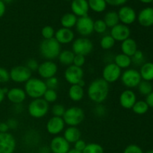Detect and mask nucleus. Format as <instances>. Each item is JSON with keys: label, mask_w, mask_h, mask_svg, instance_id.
Here are the masks:
<instances>
[{"label": "nucleus", "mask_w": 153, "mask_h": 153, "mask_svg": "<svg viewBox=\"0 0 153 153\" xmlns=\"http://www.w3.org/2000/svg\"><path fill=\"white\" fill-rule=\"evenodd\" d=\"M88 98L96 104H102L109 94V84L102 78L94 79L88 88Z\"/></svg>", "instance_id": "obj_1"}, {"label": "nucleus", "mask_w": 153, "mask_h": 153, "mask_svg": "<svg viewBox=\"0 0 153 153\" xmlns=\"http://www.w3.org/2000/svg\"><path fill=\"white\" fill-rule=\"evenodd\" d=\"M47 90L45 81L38 78L31 77L25 83L24 91L30 98L35 99L43 98L45 92Z\"/></svg>", "instance_id": "obj_2"}, {"label": "nucleus", "mask_w": 153, "mask_h": 153, "mask_svg": "<svg viewBox=\"0 0 153 153\" xmlns=\"http://www.w3.org/2000/svg\"><path fill=\"white\" fill-rule=\"evenodd\" d=\"M40 55L48 61L58 58L61 51V45L55 38L43 40L39 46Z\"/></svg>", "instance_id": "obj_3"}, {"label": "nucleus", "mask_w": 153, "mask_h": 153, "mask_svg": "<svg viewBox=\"0 0 153 153\" xmlns=\"http://www.w3.org/2000/svg\"><path fill=\"white\" fill-rule=\"evenodd\" d=\"M62 118L67 126L77 127L84 121L85 112L80 107L72 106L66 109L65 113Z\"/></svg>", "instance_id": "obj_4"}, {"label": "nucleus", "mask_w": 153, "mask_h": 153, "mask_svg": "<svg viewBox=\"0 0 153 153\" xmlns=\"http://www.w3.org/2000/svg\"><path fill=\"white\" fill-rule=\"evenodd\" d=\"M49 110V104L43 98L35 99L28 105V114L34 119H40L46 116Z\"/></svg>", "instance_id": "obj_5"}, {"label": "nucleus", "mask_w": 153, "mask_h": 153, "mask_svg": "<svg viewBox=\"0 0 153 153\" xmlns=\"http://www.w3.org/2000/svg\"><path fill=\"white\" fill-rule=\"evenodd\" d=\"M93 49H94V44L88 37H79L73 40L72 44V51L75 55L86 56L92 52Z\"/></svg>", "instance_id": "obj_6"}, {"label": "nucleus", "mask_w": 153, "mask_h": 153, "mask_svg": "<svg viewBox=\"0 0 153 153\" xmlns=\"http://www.w3.org/2000/svg\"><path fill=\"white\" fill-rule=\"evenodd\" d=\"M120 80L123 85L127 88H137L142 81L139 71L135 69L128 68L122 73Z\"/></svg>", "instance_id": "obj_7"}, {"label": "nucleus", "mask_w": 153, "mask_h": 153, "mask_svg": "<svg viewBox=\"0 0 153 153\" xmlns=\"http://www.w3.org/2000/svg\"><path fill=\"white\" fill-rule=\"evenodd\" d=\"M94 21L89 16L78 18L77 22L75 26L76 31L82 37H88L94 32Z\"/></svg>", "instance_id": "obj_8"}, {"label": "nucleus", "mask_w": 153, "mask_h": 153, "mask_svg": "<svg viewBox=\"0 0 153 153\" xmlns=\"http://www.w3.org/2000/svg\"><path fill=\"white\" fill-rule=\"evenodd\" d=\"M9 73L10 79L15 83H25L31 78V72L24 65L13 67Z\"/></svg>", "instance_id": "obj_9"}, {"label": "nucleus", "mask_w": 153, "mask_h": 153, "mask_svg": "<svg viewBox=\"0 0 153 153\" xmlns=\"http://www.w3.org/2000/svg\"><path fill=\"white\" fill-rule=\"evenodd\" d=\"M122 74V70L118 67L114 62L108 63L103 68L102 72V79L108 84L114 83L119 80Z\"/></svg>", "instance_id": "obj_10"}, {"label": "nucleus", "mask_w": 153, "mask_h": 153, "mask_svg": "<svg viewBox=\"0 0 153 153\" xmlns=\"http://www.w3.org/2000/svg\"><path fill=\"white\" fill-rule=\"evenodd\" d=\"M64 79L70 85H79L84 78V70L82 67L70 65L64 71Z\"/></svg>", "instance_id": "obj_11"}, {"label": "nucleus", "mask_w": 153, "mask_h": 153, "mask_svg": "<svg viewBox=\"0 0 153 153\" xmlns=\"http://www.w3.org/2000/svg\"><path fill=\"white\" fill-rule=\"evenodd\" d=\"M16 141L12 134L0 132V153H14Z\"/></svg>", "instance_id": "obj_12"}, {"label": "nucleus", "mask_w": 153, "mask_h": 153, "mask_svg": "<svg viewBox=\"0 0 153 153\" xmlns=\"http://www.w3.org/2000/svg\"><path fill=\"white\" fill-rule=\"evenodd\" d=\"M58 70V65L53 61L46 60L43 63L39 64L37 69V73L43 79H47L51 77H54L57 74Z\"/></svg>", "instance_id": "obj_13"}, {"label": "nucleus", "mask_w": 153, "mask_h": 153, "mask_svg": "<svg viewBox=\"0 0 153 153\" xmlns=\"http://www.w3.org/2000/svg\"><path fill=\"white\" fill-rule=\"evenodd\" d=\"M120 22L126 25H131L137 19V13L131 7L128 5L121 6L117 12Z\"/></svg>", "instance_id": "obj_14"}, {"label": "nucleus", "mask_w": 153, "mask_h": 153, "mask_svg": "<svg viewBox=\"0 0 153 153\" xmlns=\"http://www.w3.org/2000/svg\"><path fill=\"white\" fill-rule=\"evenodd\" d=\"M65 123L62 117L52 116L46 123V131L51 135L57 136L61 134L65 128Z\"/></svg>", "instance_id": "obj_15"}, {"label": "nucleus", "mask_w": 153, "mask_h": 153, "mask_svg": "<svg viewBox=\"0 0 153 153\" xmlns=\"http://www.w3.org/2000/svg\"><path fill=\"white\" fill-rule=\"evenodd\" d=\"M110 35L113 37L115 41L122 43L125 40L129 38L131 35V30L128 25L119 23L111 28Z\"/></svg>", "instance_id": "obj_16"}, {"label": "nucleus", "mask_w": 153, "mask_h": 153, "mask_svg": "<svg viewBox=\"0 0 153 153\" xmlns=\"http://www.w3.org/2000/svg\"><path fill=\"white\" fill-rule=\"evenodd\" d=\"M49 149L52 153H67L70 149V144L63 136L57 135L51 140Z\"/></svg>", "instance_id": "obj_17"}, {"label": "nucleus", "mask_w": 153, "mask_h": 153, "mask_svg": "<svg viewBox=\"0 0 153 153\" xmlns=\"http://www.w3.org/2000/svg\"><path fill=\"white\" fill-rule=\"evenodd\" d=\"M70 7L72 13L78 18L88 16L90 10L88 0H72Z\"/></svg>", "instance_id": "obj_18"}, {"label": "nucleus", "mask_w": 153, "mask_h": 153, "mask_svg": "<svg viewBox=\"0 0 153 153\" xmlns=\"http://www.w3.org/2000/svg\"><path fill=\"white\" fill-rule=\"evenodd\" d=\"M119 100L121 107L125 109H131L137 101V96L132 90L126 89L121 93Z\"/></svg>", "instance_id": "obj_19"}, {"label": "nucleus", "mask_w": 153, "mask_h": 153, "mask_svg": "<svg viewBox=\"0 0 153 153\" xmlns=\"http://www.w3.org/2000/svg\"><path fill=\"white\" fill-rule=\"evenodd\" d=\"M54 38L61 45L69 44L73 43L75 40V34L72 29L61 27L55 31Z\"/></svg>", "instance_id": "obj_20"}, {"label": "nucleus", "mask_w": 153, "mask_h": 153, "mask_svg": "<svg viewBox=\"0 0 153 153\" xmlns=\"http://www.w3.org/2000/svg\"><path fill=\"white\" fill-rule=\"evenodd\" d=\"M26 94L24 89L21 88H12L8 90L6 94L7 100L13 105L22 104L26 99Z\"/></svg>", "instance_id": "obj_21"}, {"label": "nucleus", "mask_w": 153, "mask_h": 153, "mask_svg": "<svg viewBox=\"0 0 153 153\" xmlns=\"http://www.w3.org/2000/svg\"><path fill=\"white\" fill-rule=\"evenodd\" d=\"M139 24L143 27L153 25V7H146L142 9L137 16Z\"/></svg>", "instance_id": "obj_22"}, {"label": "nucleus", "mask_w": 153, "mask_h": 153, "mask_svg": "<svg viewBox=\"0 0 153 153\" xmlns=\"http://www.w3.org/2000/svg\"><path fill=\"white\" fill-rule=\"evenodd\" d=\"M121 53H123L128 56L131 57L138 49H137V44L135 40L133 38L126 39L121 43L120 45Z\"/></svg>", "instance_id": "obj_23"}, {"label": "nucleus", "mask_w": 153, "mask_h": 153, "mask_svg": "<svg viewBox=\"0 0 153 153\" xmlns=\"http://www.w3.org/2000/svg\"><path fill=\"white\" fill-rule=\"evenodd\" d=\"M81 136L82 133L79 128L75 126H68V128L64 129L63 137L70 144L75 143L77 140L81 139Z\"/></svg>", "instance_id": "obj_24"}, {"label": "nucleus", "mask_w": 153, "mask_h": 153, "mask_svg": "<svg viewBox=\"0 0 153 153\" xmlns=\"http://www.w3.org/2000/svg\"><path fill=\"white\" fill-rule=\"evenodd\" d=\"M68 96L70 100L73 102H80L85 96L84 87L79 85H71L69 88Z\"/></svg>", "instance_id": "obj_25"}, {"label": "nucleus", "mask_w": 153, "mask_h": 153, "mask_svg": "<svg viewBox=\"0 0 153 153\" xmlns=\"http://www.w3.org/2000/svg\"><path fill=\"white\" fill-rule=\"evenodd\" d=\"M142 80L152 82L153 81V63L145 62L142 66H140L139 71Z\"/></svg>", "instance_id": "obj_26"}, {"label": "nucleus", "mask_w": 153, "mask_h": 153, "mask_svg": "<svg viewBox=\"0 0 153 153\" xmlns=\"http://www.w3.org/2000/svg\"><path fill=\"white\" fill-rule=\"evenodd\" d=\"M114 63L121 70L122 69L127 70L131 65V57L128 56L125 54L120 53L115 55L114 58Z\"/></svg>", "instance_id": "obj_27"}, {"label": "nucleus", "mask_w": 153, "mask_h": 153, "mask_svg": "<svg viewBox=\"0 0 153 153\" xmlns=\"http://www.w3.org/2000/svg\"><path fill=\"white\" fill-rule=\"evenodd\" d=\"M78 17L73 13H66L61 16V25L63 28L72 29L76 26Z\"/></svg>", "instance_id": "obj_28"}, {"label": "nucleus", "mask_w": 153, "mask_h": 153, "mask_svg": "<svg viewBox=\"0 0 153 153\" xmlns=\"http://www.w3.org/2000/svg\"><path fill=\"white\" fill-rule=\"evenodd\" d=\"M74 57L75 54L73 53V51L64 49V50L61 51L58 58L60 64L66 67H69L70 65H73Z\"/></svg>", "instance_id": "obj_29"}, {"label": "nucleus", "mask_w": 153, "mask_h": 153, "mask_svg": "<svg viewBox=\"0 0 153 153\" xmlns=\"http://www.w3.org/2000/svg\"><path fill=\"white\" fill-rule=\"evenodd\" d=\"M105 23L106 24L108 28H113L115 25L120 23L119 16L117 12L115 10H109L105 14L103 18Z\"/></svg>", "instance_id": "obj_30"}, {"label": "nucleus", "mask_w": 153, "mask_h": 153, "mask_svg": "<svg viewBox=\"0 0 153 153\" xmlns=\"http://www.w3.org/2000/svg\"><path fill=\"white\" fill-rule=\"evenodd\" d=\"M90 10L95 13H102L107 8L105 0H88Z\"/></svg>", "instance_id": "obj_31"}, {"label": "nucleus", "mask_w": 153, "mask_h": 153, "mask_svg": "<svg viewBox=\"0 0 153 153\" xmlns=\"http://www.w3.org/2000/svg\"><path fill=\"white\" fill-rule=\"evenodd\" d=\"M149 108V107L148 106L147 103L146 102L145 100H138V101L137 100L134 105H133L131 110L136 114L143 115L147 113Z\"/></svg>", "instance_id": "obj_32"}, {"label": "nucleus", "mask_w": 153, "mask_h": 153, "mask_svg": "<svg viewBox=\"0 0 153 153\" xmlns=\"http://www.w3.org/2000/svg\"><path fill=\"white\" fill-rule=\"evenodd\" d=\"M137 88L139 94L142 96H145V97L149 95L153 91L152 84L151 83V82H147V81L142 80Z\"/></svg>", "instance_id": "obj_33"}, {"label": "nucleus", "mask_w": 153, "mask_h": 153, "mask_svg": "<svg viewBox=\"0 0 153 153\" xmlns=\"http://www.w3.org/2000/svg\"><path fill=\"white\" fill-rule=\"evenodd\" d=\"M115 41L113 37L110 34L104 35L100 40V46L104 50H109L114 46Z\"/></svg>", "instance_id": "obj_34"}, {"label": "nucleus", "mask_w": 153, "mask_h": 153, "mask_svg": "<svg viewBox=\"0 0 153 153\" xmlns=\"http://www.w3.org/2000/svg\"><path fill=\"white\" fill-rule=\"evenodd\" d=\"M82 153H104V149L97 143H87L85 149Z\"/></svg>", "instance_id": "obj_35"}, {"label": "nucleus", "mask_w": 153, "mask_h": 153, "mask_svg": "<svg viewBox=\"0 0 153 153\" xmlns=\"http://www.w3.org/2000/svg\"><path fill=\"white\" fill-rule=\"evenodd\" d=\"M131 58V64L135 66H142L145 63L144 54L142 51L137 50L132 56Z\"/></svg>", "instance_id": "obj_36"}, {"label": "nucleus", "mask_w": 153, "mask_h": 153, "mask_svg": "<svg viewBox=\"0 0 153 153\" xmlns=\"http://www.w3.org/2000/svg\"><path fill=\"white\" fill-rule=\"evenodd\" d=\"M43 99L49 104V103H54L58 100V93L55 90L47 89L43 95Z\"/></svg>", "instance_id": "obj_37"}, {"label": "nucleus", "mask_w": 153, "mask_h": 153, "mask_svg": "<svg viewBox=\"0 0 153 153\" xmlns=\"http://www.w3.org/2000/svg\"><path fill=\"white\" fill-rule=\"evenodd\" d=\"M107 25L105 23L103 19H97L94 21V31L97 34H104L107 31Z\"/></svg>", "instance_id": "obj_38"}, {"label": "nucleus", "mask_w": 153, "mask_h": 153, "mask_svg": "<svg viewBox=\"0 0 153 153\" xmlns=\"http://www.w3.org/2000/svg\"><path fill=\"white\" fill-rule=\"evenodd\" d=\"M55 31L53 27L50 25H46L41 29V35L43 40H49L55 37Z\"/></svg>", "instance_id": "obj_39"}, {"label": "nucleus", "mask_w": 153, "mask_h": 153, "mask_svg": "<svg viewBox=\"0 0 153 153\" xmlns=\"http://www.w3.org/2000/svg\"><path fill=\"white\" fill-rule=\"evenodd\" d=\"M65 111L66 108L64 105L61 104H55L52 106L51 112H52V114L53 115V117H62L65 113Z\"/></svg>", "instance_id": "obj_40"}, {"label": "nucleus", "mask_w": 153, "mask_h": 153, "mask_svg": "<svg viewBox=\"0 0 153 153\" xmlns=\"http://www.w3.org/2000/svg\"><path fill=\"white\" fill-rule=\"evenodd\" d=\"M45 83H46L47 89L56 90L59 85V80L56 76H54V77H51L49 79H46Z\"/></svg>", "instance_id": "obj_41"}, {"label": "nucleus", "mask_w": 153, "mask_h": 153, "mask_svg": "<svg viewBox=\"0 0 153 153\" xmlns=\"http://www.w3.org/2000/svg\"><path fill=\"white\" fill-rule=\"evenodd\" d=\"M94 114L98 117H103L107 114V108L102 104H97L94 109Z\"/></svg>", "instance_id": "obj_42"}, {"label": "nucleus", "mask_w": 153, "mask_h": 153, "mask_svg": "<svg viewBox=\"0 0 153 153\" xmlns=\"http://www.w3.org/2000/svg\"><path fill=\"white\" fill-rule=\"evenodd\" d=\"M10 80V73L8 70L0 67V84H5Z\"/></svg>", "instance_id": "obj_43"}, {"label": "nucleus", "mask_w": 153, "mask_h": 153, "mask_svg": "<svg viewBox=\"0 0 153 153\" xmlns=\"http://www.w3.org/2000/svg\"><path fill=\"white\" fill-rule=\"evenodd\" d=\"M123 153H144L143 149L136 144H130L124 149Z\"/></svg>", "instance_id": "obj_44"}, {"label": "nucleus", "mask_w": 153, "mask_h": 153, "mask_svg": "<svg viewBox=\"0 0 153 153\" xmlns=\"http://www.w3.org/2000/svg\"><path fill=\"white\" fill-rule=\"evenodd\" d=\"M39 63L37 62V60L34 59V58H31V59L28 60L25 64V67L32 73V72L37 71V69L39 67Z\"/></svg>", "instance_id": "obj_45"}, {"label": "nucleus", "mask_w": 153, "mask_h": 153, "mask_svg": "<svg viewBox=\"0 0 153 153\" xmlns=\"http://www.w3.org/2000/svg\"><path fill=\"white\" fill-rule=\"evenodd\" d=\"M85 64V56L81 55H75L73 65L78 67H82Z\"/></svg>", "instance_id": "obj_46"}, {"label": "nucleus", "mask_w": 153, "mask_h": 153, "mask_svg": "<svg viewBox=\"0 0 153 153\" xmlns=\"http://www.w3.org/2000/svg\"><path fill=\"white\" fill-rule=\"evenodd\" d=\"M107 4L114 7H119V6H123L128 0H105Z\"/></svg>", "instance_id": "obj_47"}, {"label": "nucleus", "mask_w": 153, "mask_h": 153, "mask_svg": "<svg viewBox=\"0 0 153 153\" xmlns=\"http://www.w3.org/2000/svg\"><path fill=\"white\" fill-rule=\"evenodd\" d=\"M86 145L87 143L85 140H82V139H79V140H77V141L74 143V149H76L77 151H79V152H82L84 149H85Z\"/></svg>", "instance_id": "obj_48"}, {"label": "nucleus", "mask_w": 153, "mask_h": 153, "mask_svg": "<svg viewBox=\"0 0 153 153\" xmlns=\"http://www.w3.org/2000/svg\"><path fill=\"white\" fill-rule=\"evenodd\" d=\"M6 123H7L9 129L12 130H14L16 128H17L18 125H19V123H18V121L15 118H10V119L7 120Z\"/></svg>", "instance_id": "obj_49"}, {"label": "nucleus", "mask_w": 153, "mask_h": 153, "mask_svg": "<svg viewBox=\"0 0 153 153\" xmlns=\"http://www.w3.org/2000/svg\"><path fill=\"white\" fill-rule=\"evenodd\" d=\"M145 101L147 103L148 106H149V108H153V91L152 93H150L149 95L146 96V100H145Z\"/></svg>", "instance_id": "obj_50"}, {"label": "nucleus", "mask_w": 153, "mask_h": 153, "mask_svg": "<svg viewBox=\"0 0 153 153\" xmlns=\"http://www.w3.org/2000/svg\"><path fill=\"white\" fill-rule=\"evenodd\" d=\"M9 128L7 126L6 122L0 123V132L1 133H6L8 132Z\"/></svg>", "instance_id": "obj_51"}, {"label": "nucleus", "mask_w": 153, "mask_h": 153, "mask_svg": "<svg viewBox=\"0 0 153 153\" xmlns=\"http://www.w3.org/2000/svg\"><path fill=\"white\" fill-rule=\"evenodd\" d=\"M6 11V5L2 1L0 0V18L2 17Z\"/></svg>", "instance_id": "obj_52"}, {"label": "nucleus", "mask_w": 153, "mask_h": 153, "mask_svg": "<svg viewBox=\"0 0 153 153\" xmlns=\"http://www.w3.org/2000/svg\"><path fill=\"white\" fill-rule=\"evenodd\" d=\"M13 111L16 114H20L23 111V105H22V104L14 105V106H13Z\"/></svg>", "instance_id": "obj_53"}, {"label": "nucleus", "mask_w": 153, "mask_h": 153, "mask_svg": "<svg viewBox=\"0 0 153 153\" xmlns=\"http://www.w3.org/2000/svg\"><path fill=\"white\" fill-rule=\"evenodd\" d=\"M5 97L6 94H4V92L3 91L2 88H0V104L4 101V99H5Z\"/></svg>", "instance_id": "obj_54"}, {"label": "nucleus", "mask_w": 153, "mask_h": 153, "mask_svg": "<svg viewBox=\"0 0 153 153\" xmlns=\"http://www.w3.org/2000/svg\"><path fill=\"white\" fill-rule=\"evenodd\" d=\"M40 153H49L51 152L49 147H46V146H43L42 148H40V150H39Z\"/></svg>", "instance_id": "obj_55"}, {"label": "nucleus", "mask_w": 153, "mask_h": 153, "mask_svg": "<svg viewBox=\"0 0 153 153\" xmlns=\"http://www.w3.org/2000/svg\"><path fill=\"white\" fill-rule=\"evenodd\" d=\"M139 1L144 4H149V3H152L153 0H139Z\"/></svg>", "instance_id": "obj_56"}, {"label": "nucleus", "mask_w": 153, "mask_h": 153, "mask_svg": "<svg viewBox=\"0 0 153 153\" xmlns=\"http://www.w3.org/2000/svg\"><path fill=\"white\" fill-rule=\"evenodd\" d=\"M67 153H82V152H79V151H77L76 149H75L74 148H73V149H70Z\"/></svg>", "instance_id": "obj_57"}, {"label": "nucleus", "mask_w": 153, "mask_h": 153, "mask_svg": "<svg viewBox=\"0 0 153 153\" xmlns=\"http://www.w3.org/2000/svg\"><path fill=\"white\" fill-rule=\"evenodd\" d=\"M1 1H2L4 3V4H8V3L12 2V1H13V0H1Z\"/></svg>", "instance_id": "obj_58"}, {"label": "nucleus", "mask_w": 153, "mask_h": 153, "mask_svg": "<svg viewBox=\"0 0 153 153\" xmlns=\"http://www.w3.org/2000/svg\"><path fill=\"white\" fill-rule=\"evenodd\" d=\"M146 153H153V149H150V150H148Z\"/></svg>", "instance_id": "obj_59"}, {"label": "nucleus", "mask_w": 153, "mask_h": 153, "mask_svg": "<svg viewBox=\"0 0 153 153\" xmlns=\"http://www.w3.org/2000/svg\"><path fill=\"white\" fill-rule=\"evenodd\" d=\"M65 1H72V0H65Z\"/></svg>", "instance_id": "obj_60"}, {"label": "nucleus", "mask_w": 153, "mask_h": 153, "mask_svg": "<svg viewBox=\"0 0 153 153\" xmlns=\"http://www.w3.org/2000/svg\"><path fill=\"white\" fill-rule=\"evenodd\" d=\"M152 4H153V1H152Z\"/></svg>", "instance_id": "obj_61"}]
</instances>
